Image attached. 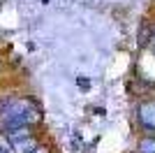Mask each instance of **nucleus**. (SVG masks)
Returning a JSON list of instances; mask_svg holds the SVG:
<instances>
[{
	"label": "nucleus",
	"instance_id": "1",
	"mask_svg": "<svg viewBox=\"0 0 155 153\" xmlns=\"http://www.w3.org/2000/svg\"><path fill=\"white\" fill-rule=\"evenodd\" d=\"M137 118H139V123H141L143 130L155 132V100L141 102L139 109H137Z\"/></svg>",
	"mask_w": 155,
	"mask_h": 153
},
{
	"label": "nucleus",
	"instance_id": "2",
	"mask_svg": "<svg viewBox=\"0 0 155 153\" xmlns=\"http://www.w3.org/2000/svg\"><path fill=\"white\" fill-rule=\"evenodd\" d=\"M37 144H39V139L32 134V137H26V139H19V141H14V144H9V148L14 153H30Z\"/></svg>",
	"mask_w": 155,
	"mask_h": 153
},
{
	"label": "nucleus",
	"instance_id": "3",
	"mask_svg": "<svg viewBox=\"0 0 155 153\" xmlns=\"http://www.w3.org/2000/svg\"><path fill=\"white\" fill-rule=\"evenodd\" d=\"M137 151H139V153H155V134L141 137L139 144H137Z\"/></svg>",
	"mask_w": 155,
	"mask_h": 153
},
{
	"label": "nucleus",
	"instance_id": "4",
	"mask_svg": "<svg viewBox=\"0 0 155 153\" xmlns=\"http://www.w3.org/2000/svg\"><path fill=\"white\" fill-rule=\"evenodd\" d=\"M30 153H51V151H49V146H44V144H37Z\"/></svg>",
	"mask_w": 155,
	"mask_h": 153
},
{
	"label": "nucleus",
	"instance_id": "5",
	"mask_svg": "<svg viewBox=\"0 0 155 153\" xmlns=\"http://www.w3.org/2000/svg\"><path fill=\"white\" fill-rule=\"evenodd\" d=\"M0 70H2V58H0Z\"/></svg>",
	"mask_w": 155,
	"mask_h": 153
}]
</instances>
